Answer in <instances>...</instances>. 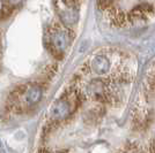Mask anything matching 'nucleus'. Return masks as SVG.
<instances>
[{
    "label": "nucleus",
    "instance_id": "20e7f679",
    "mask_svg": "<svg viewBox=\"0 0 155 153\" xmlns=\"http://www.w3.org/2000/svg\"><path fill=\"white\" fill-rule=\"evenodd\" d=\"M54 8L60 21L66 26L75 24L79 20V6L75 0H56Z\"/></svg>",
    "mask_w": 155,
    "mask_h": 153
},
{
    "label": "nucleus",
    "instance_id": "f257e3e1",
    "mask_svg": "<svg viewBox=\"0 0 155 153\" xmlns=\"http://www.w3.org/2000/svg\"><path fill=\"white\" fill-rule=\"evenodd\" d=\"M43 97V89L38 84H29L19 88L12 95L11 101L15 109L27 111L36 106Z\"/></svg>",
    "mask_w": 155,
    "mask_h": 153
},
{
    "label": "nucleus",
    "instance_id": "9d476101",
    "mask_svg": "<svg viewBox=\"0 0 155 153\" xmlns=\"http://www.w3.org/2000/svg\"><path fill=\"white\" fill-rule=\"evenodd\" d=\"M39 153H50V152H48V151H43V152H39Z\"/></svg>",
    "mask_w": 155,
    "mask_h": 153
},
{
    "label": "nucleus",
    "instance_id": "0eeeda50",
    "mask_svg": "<svg viewBox=\"0 0 155 153\" xmlns=\"http://www.w3.org/2000/svg\"><path fill=\"white\" fill-rule=\"evenodd\" d=\"M21 2H22V0H6V4H5V5L9 6L11 8H13V7L20 5Z\"/></svg>",
    "mask_w": 155,
    "mask_h": 153
},
{
    "label": "nucleus",
    "instance_id": "39448f33",
    "mask_svg": "<svg viewBox=\"0 0 155 153\" xmlns=\"http://www.w3.org/2000/svg\"><path fill=\"white\" fill-rule=\"evenodd\" d=\"M87 93L94 100H107L110 98V93L108 91V85L102 80H94L87 86Z\"/></svg>",
    "mask_w": 155,
    "mask_h": 153
},
{
    "label": "nucleus",
    "instance_id": "f03ea898",
    "mask_svg": "<svg viewBox=\"0 0 155 153\" xmlns=\"http://www.w3.org/2000/svg\"><path fill=\"white\" fill-rule=\"evenodd\" d=\"M78 102V97H61L57 99L50 107L49 116L52 122H60L66 120L74 112L75 104Z\"/></svg>",
    "mask_w": 155,
    "mask_h": 153
},
{
    "label": "nucleus",
    "instance_id": "1a4fd4ad",
    "mask_svg": "<svg viewBox=\"0 0 155 153\" xmlns=\"http://www.w3.org/2000/svg\"><path fill=\"white\" fill-rule=\"evenodd\" d=\"M101 1H102L103 4H110V2L112 1V0H101Z\"/></svg>",
    "mask_w": 155,
    "mask_h": 153
},
{
    "label": "nucleus",
    "instance_id": "7ed1b4c3",
    "mask_svg": "<svg viewBox=\"0 0 155 153\" xmlns=\"http://www.w3.org/2000/svg\"><path fill=\"white\" fill-rule=\"evenodd\" d=\"M46 42H48V47H49L50 52L54 57L60 58L70 46L71 36L64 29L56 28L49 32Z\"/></svg>",
    "mask_w": 155,
    "mask_h": 153
},
{
    "label": "nucleus",
    "instance_id": "423d86ee",
    "mask_svg": "<svg viewBox=\"0 0 155 153\" xmlns=\"http://www.w3.org/2000/svg\"><path fill=\"white\" fill-rule=\"evenodd\" d=\"M91 68L93 70L98 74V75H103L105 74L110 68V62L109 60L103 55H97L94 58L93 64H91Z\"/></svg>",
    "mask_w": 155,
    "mask_h": 153
},
{
    "label": "nucleus",
    "instance_id": "6e6552de",
    "mask_svg": "<svg viewBox=\"0 0 155 153\" xmlns=\"http://www.w3.org/2000/svg\"><path fill=\"white\" fill-rule=\"evenodd\" d=\"M149 153H155V138L149 144Z\"/></svg>",
    "mask_w": 155,
    "mask_h": 153
}]
</instances>
